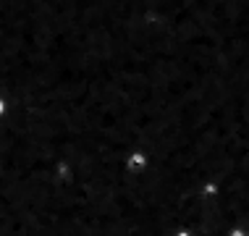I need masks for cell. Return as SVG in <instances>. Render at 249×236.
Here are the masks:
<instances>
[{"label": "cell", "mask_w": 249, "mask_h": 236, "mask_svg": "<svg viewBox=\"0 0 249 236\" xmlns=\"http://www.w3.org/2000/svg\"><path fill=\"white\" fill-rule=\"evenodd\" d=\"M142 165H144V155H131L129 168H134V171H137V168H142Z\"/></svg>", "instance_id": "cell-1"}, {"label": "cell", "mask_w": 249, "mask_h": 236, "mask_svg": "<svg viewBox=\"0 0 249 236\" xmlns=\"http://www.w3.org/2000/svg\"><path fill=\"white\" fill-rule=\"evenodd\" d=\"M3 110H5V103H3V97H0V116H3Z\"/></svg>", "instance_id": "cell-2"}]
</instances>
